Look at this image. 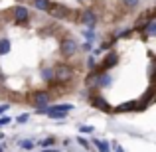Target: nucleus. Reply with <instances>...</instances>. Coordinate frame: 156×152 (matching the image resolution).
Here are the masks:
<instances>
[{"label":"nucleus","mask_w":156,"mask_h":152,"mask_svg":"<svg viewBox=\"0 0 156 152\" xmlns=\"http://www.w3.org/2000/svg\"><path fill=\"white\" fill-rule=\"evenodd\" d=\"M53 69H55V83L61 85V87L67 89L69 83L71 81H75V67H73L69 61H59V63L53 65Z\"/></svg>","instance_id":"nucleus-1"},{"label":"nucleus","mask_w":156,"mask_h":152,"mask_svg":"<svg viewBox=\"0 0 156 152\" xmlns=\"http://www.w3.org/2000/svg\"><path fill=\"white\" fill-rule=\"evenodd\" d=\"M79 50H81L79 42H77V40L73 38L71 34H65L63 38L59 40V51H61V55H63L65 59H71V57H75L77 53H79Z\"/></svg>","instance_id":"nucleus-2"},{"label":"nucleus","mask_w":156,"mask_h":152,"mask_svg":"<svg viewBox=\"0 0 156 152\" xmlns=\"http://www.w3.org/2000/svg\"><path fill=\"white\" fill-rule=\"evenodd\" d=\"M53 101L51 93L50 91H44V89H38V91H32L30 95H28V103L30 105H34L36 109H46V107H50Z\"/></svg>","instance_id":"nucleus-3"},{"label":"nucleus","mask_w":156,"mask_h":152,"mask_svg":"<svg viewBox=\"0 0 156 152\" xmlns=\"http://www.w3.org/2000/svg\"><path fill=\"white\" fill-rule=\"evenodd\" d=\"M97 20H99V16H97V12L93 10V8H87V10H83L79 16H77V22H79L81 26H85V28H95Z\"/></svg>","instance_id":"nucleus-4"},{"label":"nucleus","mask_w":156,"mask_h":152,"mask_svg":"<svg viewBox=\"0 0 156 152\" xmlns=\"http://www.w3.org/2000/svg\"><path fill=\"white\" fill-rule=\"evenodd\" d=\"M48 14H50V18H53V20H65V18H69V16H71V10H69L65 4H59V2L53 4L51 2Z\"/></svg>","instance_id":"nucleus-5"},{"label":"nucleus","mask_w":156,"mask_h":152,"mask_svg":"<svg viewBox=\"0 0 156 152\" xmlns=\"http://www.w3.org/2000/svg\"><path fill=\"white\" fill-rule=\"evenodd\" d=\"M12 16H14V22L18 24V26H26V24L30 22V18H32L30 10H28L26 6H16L14 12H12Z\"/></svg>","instance_id":"nucleus-6"},{"label":"nucleus","mask_w":156,"mask_h":152,"mask_svg":"<svg viewBox=\"0 0 156 152\" xmlns=\"http://www.w3.org/2000/svg\"><path fill=\"white\" fill-rule=\"evenodd\" d=\"M89 103H91L93 107H97V109H101V111H105V113H111V105L105 101V97L101 95L99 91H91V95H89Z\"/></svg>","instance_id":"nucleus-7"},{"label":"nucleus","mask_w":156,"mask_h":152,"mask_svg":"<svg viewBox=\"0 0 156 152\" xmlns=\"http://www.w3.org/2000/svg\"><path fill=\"white\" fill-rule=\"evenodd\" d=\"M119 63V53L117 51H109L103 59L99 61V69H103V71H109L111 67H115V65Z\"/></svg>","instance_id":"nucleus-8"},{"label":"nucleus","mask_w":156,"mask_h":152,"mask_svg":"<svg viewBox=\"0 0 156 152\" xmlns=\"http://www.w3.org/2000/svg\"><path fill=\"white\" fill-rule=\"evenodd\" d=\"M40 75H42L44 83H48L50 87H51L53 83H55V69L50 67V65H44V67L40 69Z\"/></svg>","instance_id":"nucleus-9"},{"label":"nucleus","mask_w":156,"mask_h":152,"mask_svg":"<svg viewBox=\"0 0 156 152\" xmlns=\"http://www.w3.org/2000/svg\"><path fill=\"white\" fill-rule=\"evenodd\" d=\"M140 32H142V36H144V38H148V36H156V18L148 20Z\"/></svg>","instance_id":"nucleus-10"},{"label":"nucleus","mask_w":156,"mask_h":152,"mask_svg":"<svg viewBox=\"0 0 156 152\" xmlns=\"http://www.w3.org/2000/svg\"><path fill=\"white\" fill-rule=\"evenodd\" d=\"M32 6L40 12H48L51 6V0H32Z\"/></svg>","instance_id":"nucleus-11"},{"label":"nucleus","mask_w":156,"mask_h":152,"mask_svg":"<svg viewBox=\"0 0 156 152\" xmlns=\"http://www.w3.org/2000/svg\"><path fill=\"white\" fill-rule=\"evenodd\" d=\"M10 50H12L10 40H8V38H2V40H0V55H8Z\"/></svg>","instance_id":"nucleus-12"},{"label":"nucleus","mask_w":156,"mask_h":152,"mask_svg":"<svg viewBox=\"0 0 156 152\" xmlns=\"http://www.w3.org/2000/svg\"><path fill=\"white\" fill-rule=\"evenodd\" d=\"M122 6H125L126 10H136V8L140 6V0H122Z\"/></svg>","instance_id":"nucleus-13"},{"label":"nucleus","mask_w":156,"mask_h":152,"mask_svg":"<svg viewBox=\"0 0 156 152\" xmlns=\"http://www.w3.org/2000/svg\"><path fill=\"white\" fill-rule=\"evenodd\" d=\"M93 144L99 148V152H111V150H109V144H107V142H103V140H97V138H93Z\"/></svg>","instance_id":"nucleus-14"},{"label":"nucleus","mask_w":156,"mask_h":152,"mask_svg":"<svg viewBox=\"0 0 156 152\" xmlns=\"http://www.w3.org/2000/svg\"><path fill=\"white\" fill-rule=\"evenodd\" d=\"M55 144V138L50 136V138H44V140H40L38 142V146H42V148H48V146H53Z\"/></svg>","instance_id":"nucleus-15"},{"label":"nucleus","mask_w":156,"mask_h":152,"mask_svg":"<svg viewBox=\"0 0 156 152\" xmlns=\"http://www.w3.org/2000/svg\"><path fill=\"white\" fill-rule=\"evenodd\" d=\"M18 146H20V148H24V150H32V148H34V140H28V138H26V140L18 142Z\"/></svg>","instance_id":"nucleus-16"},{"label":"nucleus","mask_w":156,"mask_h":152,"mask_svg":"<svg viewBox=\"0 0 156 152\" xmlns=\"http://www.w3.org/2000/svg\"><path fill=\"white\" fill-rule=\"evenodd\" d=\"M81 51H93V42H83L81 44Z\"/></svg>","instance_id":"nucleus-17"},{"label":"nucleus","mask_w":156,"mask_h":152,"mask_svg":"<svg viewBox=\"0 0 156 152\" xmlns=\"http://www.w3.org/2000/svg\"><path fill=\"white\" fill-rule=\"evenodd\" d=\"M79 133H93V126H89V125L81 126V125H79Z\"/></svg>","instance_id":"nucleus-18"},{"label":"nucleus","mask_w":156,"mask_h":152,"mask_svg":"<svg viewBox=\"0 0 156 152\" xmlns=\"http://www.w3.org/2000/svg\"><path fill=\"white\" fill-rule=\"evenodd\" d=\"M8 109H10V103H4V105H0V115H4Z\"/></svg>","instance_id":"nucleus-19"},{"label":"nucleus","mask_w":156,"mask_h":152,"mask_svg":"<svg viewBox=\"0 0 156 152\" xmlns=\"http://www.w3.org/2000/svg\"><path fill=\"white\" fill-rule=\"evenodd\" d=\"M28 118H30V115H20V117L16 118V121H18V122H26Z\"/></svg>","instance_id":"nucleus-20"},{"label":"nucleus","mask_w":156,"mask_h":152,"mask_svg":"<svg viewBox=\"0 0 156 152\" xmlns=\"http://www.w3.org/2000/svg\"><path fill=\"white\" fill-rule=\"evenodd\" d=\"M77 142H79L81 146H85V148H87V146H89V144H87V140H85L83 136H79V138H77Z\"/></svg>","instance_id":"nucleus-21"},{"label":"nucleus","mask_w":156,"mask_h":152,"mask_svg":"<svg viewBox=\"0 0 156 152\" xmlns=\"http://www.w3.org/2000/svg\"><path fill=\"white\" fill-rule=\"evenodd\" d=\"M8 122H10V118H8V117H2V118H0V126L8 125Z\"/></svg>","instance_id":"nucleus-22"},{"label":"nucleus","mask_w":156,"mask_h":152,"mask_svg":"<svg viewBox=\"0 0 156 152\" xmlns=\"http://www.w3.org/2000/svg\"><path fill=\"white\" fill-rule=\"evenodd\" d=\"M115 152H125V148L122 146H115Z\"/></svg>","instance_id":"nucleus-23"},{"label":"nucleus","mask_w":156,"mask_h":152,"mask_svg":"<svg viewBox=\"0 0 156 152\" xmlns=\"http://www.w3.org/2000/svg\"><path fill=\"white\" fill-rule=\"evenodd\" d=\"M0 152H4V144H0Z\"/></svg>","instance_id":"nucleus-24"},{"label":"nucleus","mask_w":156,"mask_h":152,"mask_svg":"<svg viewBox=\"0 0 156 152\" xmlns=\"http://www.w3.org/2000/svg\"><path fill=\"white\" fill-rule=\"evenodd\" d=\"M79 2H81V0H79Z\"/></svg>","instance_id":"nucleus-25"}]
</instances>
